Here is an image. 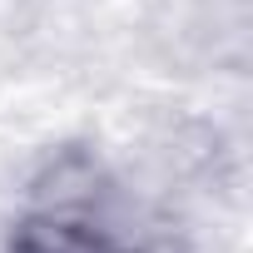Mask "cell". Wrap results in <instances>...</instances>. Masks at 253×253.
I'll list each match as a JSON object with an SVG mask.
<instances>
[{
	"mask_svg": "<svg viewBox=\"0 0 253 253\" xmlns=\"http://www.w3.org/2000/svg\"><path fill=\"white\" fill-rule=\"evenodd\" d=\"M10 253H139L94 204V194L35 199L10 223Z\"/></svg>",
	"mask_w": 253,
	"mask_h": 253,
	"instance_id": "obj_1",
	"label": "cell"
}]
</instances>
